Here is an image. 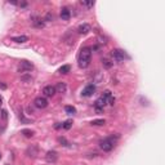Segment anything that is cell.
I'll return each mask as SVG.
<instances>
[{
    "label": "cell",
    "instance_id": "cell-1",
    "mask_svg": "<svg viewBox=\"0 0 165 165\" xmlns=\"http://www.w3.org/2000/svg\"><path fill=\"white\" fill-rule=\"evenodd\" d=\"M90 59H92V49L90 48H81L80 53L78 55V63H79V67L81 68H86L88 66L90 65Z\"/></svg>",
    "mask_w": 165,
    "mask_h": 165
},
{
    "label": "cell",
    "instance_id": "cell-2",
    "mask_svg": "<svg viewBox=\"0 0 165 165\" xmlns=\"http://www.w3.org/2000/svg\"><path fill=\"white\" fill-rule=\"evenodd\" d=\"M117 138L119 135H111V137H107V138L102 139V141H99V147L101 150L104 151V152H110V151L114 150V147L116 146V142H117Z\"/></svg>",
    "mask_w": 165,
    "mask_h": 165
},
{
    "label": "cell",
    "instance_id": "cell-3",
    "mask_svg": "<svg viewBox=\"0 0 165 165\" xmlns=\"http://www.w3.org/2000/svg\"><path fill=\"white\" fill-rule=\"evenodd\" d=\"M111 55H112V58H114V61H116V62H124L125 58H129L125 52L121 50V49H114V50L111 52Z\"/></svg>",
    "mask_w": 165,
    "mask_h": 165
},
{
    "label": "cell",
    "instance_id": "cell-4",
    "mask_svg": "<svg viewBox=\"0 0 165 165\" xmlns=\"http://www.w3.org/2000/svg\"><path fill=\"white\" fill-rule=\"evenodd\" d=\"M32 68H34L32 63L29 62V61H22L19 63V66H18V71L19 72H29Z\"/></svg>",
    "mask_w": 165,
    "mask_h": 165
},
{
    "label": "cell",
    "instance_id": "cell-5",
    "mask_svg": "<svg viewBox=\"0 0 165 165\" xmlns=\"http://www.w3.org/2000/svg\"><path fill=\"white\" fill-rule=\"evenodd\" d=\"M106 104H107V101L104 99V98H103L102 96H101V97L96 101V103H94V108L97 110V112H102Z\"/></svg>",
    "mask_w": 165,
    "mask_h": 165
},
{
    "label": "cell",
    "instance_id": "cell-6",
    "mask_svg": "<svg viewBox=\"0 0 165 165\" xmlns=\"http://www.w3.org/2000/svg\"><path fill=\"white\" fill-rule=\"evenodd\" d=\"M94 92H96V85L94 84H88V85L83 89V97H90V96H93Z\"/></svg>",
    "mask_w": 165,
    "mask_h": 165
},
{
    "label": "cell",
    "instance_id": "cell-7",
    "mask_svg": "<svg viewBox=\"0 0 165 165\" xmlns=\"http://www.w3.org/2000/svg\"><path fill=\"white\" fill-rule=\"evenodd\" d=\"M34 104H35V107H37V108H45L48 106V101L45 97H36L34 101Z\"/></svg>",
    "mask_w": 165,
    "mask_h": 165
},
{
    "label": "cell",
    "instance_id": "cell-8",
    "mask_svg": "<svg viewBox=\"0 0 165 165\" xmlns=\"http://www.w3.org/2000/svg\"><path fill=\"white\" fill-rule=\"evenodd\" d=\"M45 160L48 161V163H55V161L58 160V153L57 151H48L47 155H45Z\"/></svg>",
    "mask_w": 165,
    "mask_h": 165
},
{
    "label": "cell",
    "instance_id": "cell-9",
    "mask_svg": "<svg viewBox=\"0 0 165 165\" xmlns=\"http://www.w3.org/2000/svg\"><path fill=\"white\" fill-rule=\"evenodd\" d=\"M90 31H92V27H90L89 23H81L78 27V32L80 35H86V34H89Z\"/></svg>",
    "mask_w": 165,
    "mask_h": 165
},
{
    "label": "cell",
    "instance_id": "cell-10",
    "mask_svg": "<svg viewBox=\"0 0 165 165\" xmlns=\"http://www.w3.org/2000/svg\"><path fill=\"white\" fill-rule=\"evenodd\" d=\"M55 93H57V92H55V88H54L53 85H47V86L43 88V94H44V97H53Z\"/></svg>",
    "mask_w": 165,
    "mask_h": 165
},
{
    "label": "cell",
    "instance_id": "cell-11",
    "mask_svg": "<svg viewBox=\"0 0 165 165\" xmlns=\"http://www.w3.org/2000/svg\"><path fill=\"white\" fill-rule=\"evenodd\" d=\"M26 153H27V156H30V157H36L37 155H39V147L35 146V145L30 146L29 148H27Z\"/></svg>",
    "mask_w": 165,
    "mask_h": 165
},
{
    "label": "cell",
    "instance_id": "cell-12",
    "mask_svg": "<svg viewBox=\"0 0 165 165\" xmlns=\"http://www.w3.org/2000/svg\"><path fill=\"white\" fill-rule=\"evenodd\" d=\"M54 88H55V92H57V93L65 94L66 92H67V85H66V83H62L61 81V83H58Z\"/></svg>",
    "mask_w": 165,
    "mask_h": 165
},
{
    "label": "cell",
    "instance_id": "cell-13",
    "mask_svg": "<svg viewBox=\"0 0 165 165\" xmlns=\"http://www.w3.org/2000/svg\"><path fill=\"white\" fill-rule=\"evenodd\" d=\"M61 18L63 21H68L70 18H71V12H70V9L68 8H62L61 9Z\"/></svg>",
    "mask_w": 165,
    "mask_h": 165
},
{
    "label": "cell",
    "instance_id": "cell-14",
    "mask_svg": "<svg viewBox=\"0 0 165 165\" xmlns=\"http://www.w3.org/2000/svg\"><path fill=\"white\" fill-rule=\"evenodd\" d=\"M12 41H14V43H18V44H22V43H26V41H29V36H26V35L14 36V37H12Z\"/></svg>",
    "mask_w": 165,
    "mask_h": 165
},
{
    "label": "cell",
    "instance_id": "cell-15",
    "mask_svg": "<svg viewBox=\"0 0 165 165\" xmlns=\"http://www.w3.org/2000/svg\"><path fill=\"white\" fill-rule=\"evenodd\" d=\"M102 65H103V67L104 68H111L112 66H114V62L111 61V59H108V58H102Z\"/></svg>",
    "mask_w": 165,
    "mask_h": 165
},
{
    "label": "cell",
    "instance_id": "cell-16",
    "mask_svg": "<svg viewBox=\"0 0 165 165\" xmlns=\"http://www.w3.org/2000/svg\"><path fill=\"white\" fill-rule=\"evenodd\" d=\"M104 124H106L104 119H97V120H92V122H90V125H94V126H101Z\"/></svg>",
    "mask_w": 165,
    "mask_h": 165
},
{
    "label": "cell",
    "instance_id": "cell-17",
    "mask_svg": "<svg viewBox=\"0 0 165 165\" xmlns=\"http://www.w3.org/2000/svg\"><path fill=\"white\" fill-rule=\"evenodd\" d=\"M70 70H71V67H70L68 65H65V66H62V67H59L58 72L59 73H63V75H66V73L70 72Z\"/></svg>",
    "mask_w": 165,
    "mask_h": 165
},
{
    "label": "cell",
    "instance_id": "cell-18",
    "mask_svg": "<svg viewBox=\"0 0 165 165\" xmlns=\"http://www.w3.org/2000/svg\"><path fill=\"white\" fill-rule=\"evenodd\" d=\"M65 111H66V114H67V115H75L76 114V108L73 106H66Z\"/></svg>",
    "mask_w": 165,
    "mask_h": 165
},
{
    "label": "cell",
    "instance_id": "cell-19",
    "mask_svg": "<svg viewBox=\"0 0 165 165\" xmlns=\"http://www.w3.org/2000/svg\"><path fill=\"white\" fill-rule=\"evenodd\" d=\"M21 133H22L24 137H27V138H31V137H34V134H35L31 129H22V132Z\"/></svg>",
    "mask_w": 165,
    "mask_h": 165
},
{
    "label": "cell",
    "instance_id": "cell-20",
    "mask_svg": "<svg viewBox=\"0 0 165 165\" xmlns=\"http://www.w3.org/2000/svg\"><path fill=\"white\" fill-rule=\"evenodd\" d=\"M34 26L35 27H39V29H41V27H44V22L41 21L40 18H35V21H32Z\"/></svg>",
    "mask_w": 165,
    "mask_h": 165
},
{
    "label": "cell",
    "instance_id": "cell-21",
    "mask_svg": "<svg viewBox=\"0 0 165 165\" xmlns=\"http://www.w3.org/2000/svg\"><path fill=\"white\" fill-rule=\"evenodd\" d=\"M71 126H72V120H66V121L62 124V128L66 129V130H68Z\"/></svg>",
    "mask_w": 165,
    "mask_h": 165
},
{
    "label": "cell",
    "instance_id": "cell-22",
    "mask_svg": "<svg viewBox=\"0 0 165 165\" xmlns=\"http://www.w3.org/2000/svg\"><path fill=\"white\" fill-rule=\"evenodd\" d=\"M58 142L62 143V146H68V145H70V143L67 142V139H66L65 137H59V138H58Z\"/></svg>",
    "mask_w": 165,
    "mask_h": 165
},
{
    "label": "cell",
    "instance_id": "cell-23",
    "mask_svg": "<svg viewBox=\"0 0 165 165\" xmlns=\"http://www.w3.org/2000/svg\"><path fill=\"white\" fill-rule=\"evenodd\" d=\"M81 5H85L86 8H92L94 6V1H81Z\"/></svg>",
    "mask_w": 165,
    "mask_h": 165
},
{
    "label": "cell",
    "instance_id": "cell-24",
    "mask_svg": "<svg viewBox=\"0 0 165 165\" xmlns=\"http://www.w3.org/2000/svg\"><path fill=\"white\" fill-rule=\"evenodd\" d=\"M45 19H47V21H49V19H53V16H52L50 13H48L47 17H45Z\"/></svg>",
    "mask_w": 165,
    "mask_h": 165
},
{
    "label": "cell",
    "instance_id": "cell-25",
    "mask_svg": "<svg viewBox=\"0 0 165 165\" xmlns=\"http://www.w3.org/2000/svg\"><path fill=\"white\" fill-rule=\"evenodd\" d=\"M1 116H3V119H6V111L5 110L1 111Z\"/></svg>",
    "mask_w": 165,
    "mask_h": 165
},
{
    "label": "cell",
    "instance_id": "cell-26",
    "mask_svg": "<svg viewBox=\"0 0 165 165\" xmlns=\"http://www.w3.org/2000/svg\"><path fill=\"white\" fill-rule=\"evenodd\" d=\"M22 80H26L27 81V80H31V78L30 76H22Z\"/></svg>",
    "mask_w": 165,
    "mask_h": 165
},
{
    "label": "cell",
    "instance_id": "cell-27",
    "mask_svg": "<svg viewBox=\"0 0 165 165\" xmlns=\"http://www.w3.org/2000/svg\"><path fill=\"white\" fill-rule=\"evenodd\" d=\"M0 88H1V89H6V85H4V84L0 81Z\"/></svg>",
    "mask_w": 165,
    "mask_h": 165
},
{
    "label": "cell",
    "instance_id": "cell-28",
    "mask_svg": "<svg viewBox=\"0 0 165 165\" xmlns=\"http://www.w3.org/2000/svg\"><path fill=\"white\" fill-rule=\"evenodd\" d=\"M54 128H55V129H61V128H62V124H57V125H54Z\"/></svg>",
    "mask_w": 165,
    "mask_h": 165
},
{
    "label": "cell",
    "instance_id": "cell-29",
    "mask_svg": "<svg viewBox=\"0 0 165 165\" xmlns=\"http://www.w3.org/2000/svg\"><path fill=\"white\" fill-rule=\"evenodd\" d=\"M1 103H3V101H1V98H0V106H1Z\"/></svg>",
    "mask_w": 165,
    "mask_h": 165
},
{
    "label": "cell",
    "instance_id": "cell-30",
    "mask_svg": "<svg viewBox=\"0 0 165 165\" xmlns=\"http://www.w3.org/2000/svg\"><path fill=\"white\" fill-rule=\"evenodd\" d=\"M0 159H1V153H0Z\"/></svg>",
    "mask_w": 165,
    "mask_h": 165
}]
</instances>
